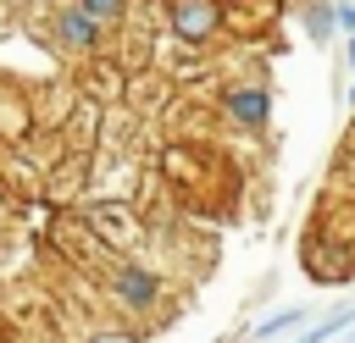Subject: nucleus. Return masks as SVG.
Listing matches in <instances>:
<instances>
[{
	"instance_id": "1",
	"label": "nucleus",
	"mask_w": 355,
	"mask_h": 343,
	"mask_svg": "<svg viewBox=\"0 0 355 343\" xmlns=\"http://www.w3.org/2000/svg\"><path fill=\"white\" fill-rule=\"evenodd\" d=\"M100 293H105V304H116L128 321H150V315H161V310H166L172 282H166V271H161V266H150V260L111 254V260L100 266Z\"/></svg>"
},
{
	"instance_id": "2",
	"label": "nucleus",
	"mask_w": 355,
	"mask_h": 343,
	"mask_svg": "<svg viewBox=\"0 0 355 343\" xmlns=\"http://www.w3.org/2000/svg\"><path fill=\"white\" fill-rule=\"evenodd\" d=\"M216 111L239 133H266L272 127V89L266 83H227L216 94Z\"/></svg>"
},
{
	"instance_id": "3",
	"label": "nucleus",
	"mask_w": 355,
	"mask_h": 343,
	"mask_svg": "<svg viewBox=\"0 0 355 343\" xmlns=\"http://www.w3.org/2000/svg\"><path fill=\"white\" fill-rule=\"evenodd\" d=\"M50 39H55V50H67V55H100V50H105V28H100L78 0H55V11H50Z\"/></svg>"
},
{
	"instance_id": "4",
	"label": "nucleus",
	"mask_w": 355,
	"mask_h": 343,
	"mask_svg": "<svg viewBox=\"0 0 355 343\" xmlns=\"http://www.w3.org/2000/svg\"><path fill=\"white\" fill-rule=\"evenodd\" d=\"M166 28L183 44H216L227 17H222V0H166Z\"/></svg>"
},
{
	"instance_id": "5",
	"label": "nucleus",
	"mask_w": 355,
	"mask_h": 343,
	"mask_svg": "<svg viewBox=\"0 0 355 343\" xmlns=\"http://www.w3.org/2000/svg\"><path fill=\"white\" fill-rule=\"evenodd\" d=\"M83 221H89V232H94L100 243H116V249H128V243L139 238L133 205H122V199H94V205L83 210Z\"/></svg>"
},
{
	"instance_id": "6",
	"label": "nucleus",
	"mask_w": 355,
	"mask_h": 343,
	"mask_svg": "<svg viewBox=\"0 0 355 343\" xmlns=\"http://www.w3.org/2000/svg\"><path fill=\"white\" fill-rule=\"evenodd\" d=\"M305 321H311V310H305V304L272 310V315H266V321H261V326L250 332V343H277V337H288V332H294V326H305Z\"/></svg>"
},
{
	"instance_id": "7",
	"label": "nucleus",
	"mask_w": 355,
	"mask_h": 343,
	"mask_svg": "<svg viewBox=\"0 0 355 343\" xmlns=\"http://www.w3.org/2000/svg\"><path fill=\"white\" fill-rule=\"evenodd\" d=\"M344 326H355V304H338V310H327L316 326H305L300 337H288V343H327V337H338Z\"/></svg>"
},
{
	"instance_id": "8",
	"label": "nucleus",
	"mask_w": 355,
	"mask_h": 343,
	"mask_svg": "<svg viewBox=\"0 0 355 343\" xmlns=\"http://www.w3.org/2000/svg\"><path fill=\"white\" fill-rule=\"evenodd\" d=\"M78 6H83V11L105 28V33H116V28L128 22V0H78Z\"/></svg>"
},
{
	"instance_id": "9",
	"label": "nucleus",
	"mask_w": 355,
	"mask_h": 343,
	"mask_svg": "<svg viewBox=\"0 0 355 343\" xmlns=\"http://www.w3.org/2000/svg\"><path fill=\"white\" fill-rule=\"evenodd\" d=\"M305 33H311L316 44H327V39H333V6H311V11H305Z\"/></svg>"
},
{
	"instance_id": "10",
	"label": "nucleus",
	"mask_w": 355,
	"mask_h": 343,
	"mask_svg": "<svg viewBox=\"0 0 355 343\" xmlns=\"http://www.w3.org/2000/svg\"><path fill=\"white\" fill-rule=\"evenodd\" d=\"M333 22H338V28L355 39V0H338V6H333Z\"/></svg>"
},
{
	"instance_id": "11",
	"label": "nucleus",
	"mask_w": 355,
	"mask_h": 343,
	"mask_svg": "<svg viewBox=\"0 0 355 343\" xmlns=\"http://www.w3.org/2000/svg\"><path fill=\"white\" fill-rule=\"evenodd\" d=\"M344 61H349V66H355V39H349V44H344Z\"/></svg>"
},
{
	"instance_id": "12",
	"label": "nucleus",
	"mask_w": 355,
	"mask_h": 343,
	"mask_svg": "<svg viewBox=\"0 0 355 343\" xmlns=\"http://www.w3.org/2000/svg\"><path fill=\"white\" fill-rule=\"evenodd\" d=\"M349 105H355V89H349Z\"/></svg>"
},
{
	"instance_id": "13",
	"label": "nucleus",
	"mask_w": 355,
	"mask_h": 343,
	"mask_svg": "<svg viewBox=\"0 0 355 343\" xmlns=\"http://www.w3.org/2000/svg\"><path fill=\"white\" fill-rule=\"evenodd\" d=\"M349 343H355V337H349Z\"/></svg>"
}]
</instances>
